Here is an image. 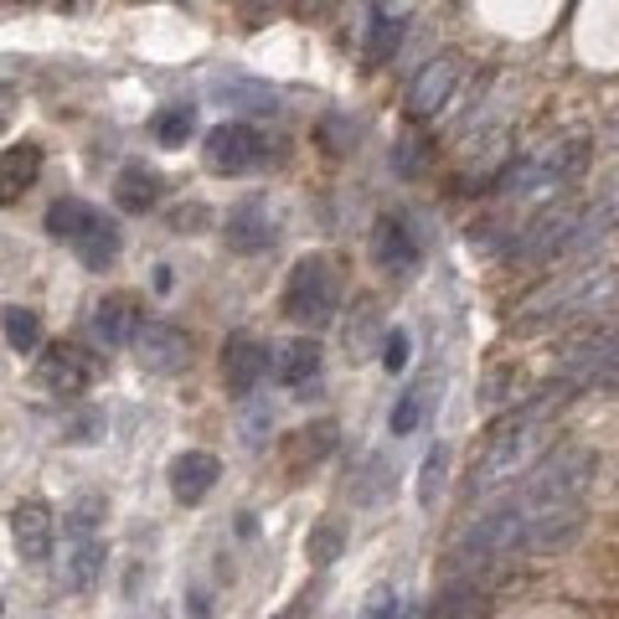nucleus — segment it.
<instances>
[{"instance_id":"obj_4","label":"nucleus","mask_w":619,"mask_h":619,"mask_svg":"<svg viewBox=\"0 0 619 619\" xmlns=\"http://www.w3.org/2000/svg\"><path fill=\"white\" fill-rule=\"evenodd\" d=\"M537 444V408L532 413H517L511 423H501V434L490 439L486 460H480V475H475V490H496L506 486L521 465H527V454Z\"/></svg>"},{"instance_id":"obj_14","label":"nucleus","mask_w":619,"mask_h":619,"mask_svg":"<svg viewBox=\"0 0 619 619\" xmlns=\"http://www.w3.org/2000/svg\"><path fill=\"white\" fill-rule=\"evenodd\" d=\"M11 537H16V553L26 557V563H47L52 537H57L47 501H21L16 511H11Z\"/></svg>"},{"instance_id":"obj_17","label":"nucleus","mask_w":619,"mask_h":619,"mask_svg":"<svg viewBox=\"0 0 619 619\" xmlns=\"http://www.w3.org/2000/svg\"><path fill=\"white\" fill-rule=\"evenodd\" d=\"M36 176H42V145H32V140L11 145V151L0 155V207L26 197L36 186Z\"/></svg>"},{"instance_id":"obj_20","label":"nucleus","mask_w":619,"mask_h":619,"mask_svg":"<svg viewBox=\"0 0 619 619\" xmlns=\"http://www.w3.org/2000/svg\"><path fill=\"white\" fill-rule=\"evenodd\" d=\"M161 191H166V181H161V170L151 166H124L119 170V181H114V201H119V212H134V218H145L155 201H161Z\"/></svg>"},{"instance_id":"obj_23","label":"nucleus","mask_w":619,"mask_h":619,"mask_svg":"<svg viewBox=\"0 0 619 619\" xmlns=\"http://www.w3.org/2000/svg\"><path fill=\"white\" fill-rule=\"evenodd\" d=\"M402 11H387V5H372V21H367V47H362V57H367V67H383L393 63V52H398L402 42Z\"/></svg>"},{"instance_id":"obj_35","label":"nucleus","mask_w":619,"mask_h":619,"mask_svg":"<svg viewBox=\"0 0 619 619\" xmlns=\"http://www.w3.org/2000/svg\"><path fill=\"white\" fill-rule=\"evenodd\" d=\"M279 619H295V615H279Z\"/></svg>"},{"instance_id":"obj_22","label":"nucleus","mask_w":619,"mask_h":619,"mask_svg":"<svg viewBox=\"0 0 619 619\" xmlns=\"http://www.w3.org/2000/svg\"><path fill=\"white\" fill-rule=\"evenodd\" d=\"M268 367L285 387H310L320 377V346L316 341H285L279 352L268 356Z\"/></svg>"},{"instance_id":"obj_33","label":"nucleus","mask_w":619,"mask_h":619,"mask_svg":"<svg viewBox=\"0 0 619 619\" xmlns=\"http://www.w3.org/2000/svg\"><path fill=\"white\" fill-rule=\"evenodd\" d=\"M197 222H207V207H201V201H191V207H176V212H170V228H176V233H197Z\"/></svg>"},{"instance_id":"obj_11","label":"nucleus","mask_w":619,"mask_h":619,"mask_svg":"<svg viewBox=\"0 0 619 619\" xmlns=\"http://www.w3.org/2000/svg\"><path fill=\"white\" fill-rule=\"evenodd\" d=\"M454 84H460V52H439V57L423 63V73L413 78V88H408V109L419 119L439 114V109L450 103Z\"/></svg>"},{"instance_id":"obj_7","label":"nucleus","mask_w":619,"mask_h":619,"mask_svg":"<svg viewBox=\"0 0 619 619\" xmlns=\"http://www.w3.org/2000/svg\"><path fill=\"white\" fill-rule=\"evenodd\" d=\"M573 228H578V207L557 201V207H548L532 228H521V237L511 243V258H517V264H548V258H557V253L573 243Z\"/></svg>"},{"instance_id":"obj_3","label":"nucleus","mask_w":619,"mask_h":619,"mask_svg":"<svg viewBox=\"0 0 619 619\" xmlns=\"http://www.w3.org/2000/svg\"><path fill=\"white\" fill-rule=\"evenodd\" d=\"M99 506L84 501L73 517H67V542H63V584L88 594V588L99 584L103 573V537H99V517H93Z\"/></svg>"},{"instance_id":"obj_9","label":"nucleus","mask_w":619,"mask_h":619,"mask_svg":"<svg viewBox=\"0 0 619 619\" xmlns=\"http://www.w3.org/2000/svg\"><path fill=\"white\" fill-rule=\"evenodd\" d=\"M93 377H99V367H93V356L84 346H63L57 341L36 362V383L47 387V393H57V398H84L88 387H93Z\"/></svg>"},{"instance_id":"obj_18","label":"nucleus","mask_w":619,"mask_h":619,"mask_svg":"<svg viewBox=\"0 0 619 619\" xmlns=\"http://www.w3.org/2000/svg\"><path fill=\"white\" fill-rule=\"evenodd\" d=\"M419 237H413V228L402 218H383L377 222V264L387 268V274H413L419 268Z\"/></svg>"},{"instance_id":"obj_30","label":"nucleus","mask_w":619,"mask_h":619,"mask_svg":"<svg viewBox=\"0 0 619 619\" xmlns=\"http://www.w3.org/2000/svg\"><path fill=\"white\" fill-rule=\"evenodd\" d=\"M419 413H423V387H413V393H402L398 408H393V434H413L419 429Z\"/></svg>"},{"instance_id":"obj_21","label":"nucleus","mask_w":619,"mask_h":619,"mask_svg":"<svg viewBox=\"0 0 619 619\" xmlns=\"http://www.w3.org/2000/svg\"><path fill=\"white\" fill-rule=\"evenodd\" d=\"M212 99H222L228 109H243V114H274L279 109V88L258 84V78H218Z\"/></svg>"},{"instance_id":"obj_26","label":"nucleus","mask_w":619,"mask_h":619,"mask_svg":"<svg viewBox=\"0 0 619 619\" xmlns=\"http://www.w3.org/2000/svg\"><path fill=\"white\" fill-rule=\"evenodd\" d=\"M88 218H93V207L78 197H63V201H52V212H47V233L52 237H63V243H73V237L88 228Z\"/></svg>"},{"instance_id":"obj_13","label":"nucleus","mask_w":619,"mask_h":619,"mask_svg":"<svg viewBox=\"0 0 619 619\" xmlns=\"http://www.w3.org/2000/svg\"><path fill=\"white\" fill-rule=\"evenodd\" d=\"M218 475H222L218 454H207V450H186V454L170 460V490H176V501L181 506L207 501V490L218 486Z\"/></svg>"},{"instance_id":"obj_27","label":"nucleus","mask_w":619,"mask_h":619,"mask_svg":"<svg viewBox=\"0 0 619 619\" xmlns=\"http://www.w3.org/2000/svg\"><path fill=\"white\" fill-rule=\"evenodd\" d=\"M331 450H335V423H310V429H300V434H295L289 460H295V465H305V460L316 465V460H325Z\"/></svg>"},{"instance_id":"obj_16","label":"nucleus","mask_w":619,"mask_h":619,"mask_svg":"<svg viewBox=\"0 0 619 619\" xmlns=\"http://www.w3.org/2000/svg\"><path fill=\"white\" fill-rule=\"evenodd\" d=\"M145 325V305L134 300V295H109V300H99V310H93V335H99L103 346H130L134 331Z\"/></svg>"},{"instance_id":"obj_28","label":"nucleus","mask_w":619,"mask_h":619,"mask_svg":"<svg viewBox=\"0 0 619 619\" xmlns=\"http://www.w3.org/2000/svg\"><path fill=\"white\" fill-rule=\"evenodd\" d=\"M444 475H450V450L434 444L429 460H423V469H419V506H434L439 496H444Z\"/></svg>"},{"instance_id":"obj_34","label":"nucleus","mask_w":619,"mask_h":619,"mask_svg":"<svg viewBox=\"0 0 619 619\" xmlns=\"http://www.w3.org/2000/svg\"><path fill=\"white\" fill-rule=\"evenodd\" d=\"M398 170L402 176H413V170H419V140H413V134L398 145Z\"/></svg>"},{"instance_id":"obj_32","label":"nucleus","mask_w":619,"mask_h":619,"mask_svg":"<svg viewBox=\"0 0 619 619\" xmlns=\"http://www.w3.org/2000/svg\"><path fill=\"white\" fill-rule=\"evenodd\" d=\"M402 615V604H398V594H393V588H372L367 594V604H362V615L356 619H398Z\"/></svg>"},{"instance_id":"obj_10","label":"nucleus","mask_w":619,"mask_h":619,"mask_svg":"<svg viewBox=\"0 0 619 619\" xmlns=\"http://www.w3.org/2000/svg\"><path fill=\"white\" fill-rule=\"evenodd\" d=\"M207 166L218 170V176H243V170L258 166V155H264V140L248 130V124H218V130L207 134Z\"/></svg>"},{"instance_id":"obj_5","label":"nucleus","mask_w":619,"mask_h":619,"mask_svg":"<svg viewBox=\"0 0 619 619\" xmlns=\"http://www.w3.org/2000/svg\"><path fill=\"white\" fill-rule=\"evenodd\" d=\"M557 387H615V325H594L563 352Z\"/></svg>"},{"instance_id":"obj_1","label":"nucleus","mask_w":619,"mask_h":619,"mask_svg":"<svg viewBox=\"0 0 619 619\" xmlns=\"http://www.w3.org/2000/svg\"><path fill=\"white\" fill-rule=\"evenodd\" d=\"M594 469H599V454L594 450H557L527 475L521 496H511L506 506L521 517V527L553 517V511H573V506L584 501V490L594 486Z\"/></svg>"},{"instance_id":"obj_29","label":"nucleus","mask_w":619,"mask_h":619,"mask_svg":"<svg viewBox=\"0 0 619 619\" xmlns=\"http://www.w3.org/2000/svg\"><path fill=\"white\" fill-rule=\"evenodd\" d=\"M341 548H346V542H341L335 527H316V532L305 537V557H310L316 568H331L335 557H341Z\"/></svg>"},{"instance_id":"obj_36","label":"nucleus","mask_w":619,"mask_h":619,"mask_svg":"<svg viewBox=\"0 0 619 619\" xmlns=\"http://www.w3.org/2000/svg\"><path fill=\"white\" fill-rule=\"evenodd\" d=\"M0 119H5V114H0Z\"/></svg>"},{"instance_id":"obj_25","label":"nucleus","mask_w":619,"mask_h":619,"mask_svg":"<svg viewBox=\"0 0 619 619\" xmlns=\"http://www.w3.org/2000/svg\"><path fill=\"white\" fill-rule=\"evenodd\" d=\"M0 325H5L11 352H36V346H42V320H36V310H26V305H5Z\"/></svg>"},{"instance_id":"obj_19","label":"nucleus","mask_w":619,"mask_h":619,"mask_svg":"<svg viewBox=\"0 0 619 619\" xmlns=\"http://www.w3.org/2000/svg\"><path fill=\"white\" fill-rule=\"evenodd\" d=\"M119 248H124V233H119V222L103 218V212H93L84 233L73 237V253L84 258V268H109L119 258Z\"/></svg>"},{"instance_id":"obj_2","label":"nucleus","mask_w":619,"mask_h":619,"mask_svg":"<svg viewBox=\"0 0 619 619\" xmlns=\"http://www.w3.org/2000/svg\"><path fill=\"white\" fill-rule=\"evenodd\" d=\"M285 316L295 325H325L335 316V274H331V258H300L289 268V285H285Z\"/></svg>"},{"instance_id":"obj_6","label":"nucleus","mask_w":619,"mask_h":619,"mask_svg":"<svg viewBox=\"0 0 619 619\" xmlns=\"http://www.w3.org/2000/svg\"><path fill=\"white\" fill-rule=\"evenodd\" d=\"M584 161H588L584 140H553L548 151L527 155L521 166L506 170L501 181H506V191H537V186H557V181H568V176H578Z\"/></svg>"},{"instance_id":"obj_8","label":"nucleus","mask_w":619,"mask_h":619,"mask_svg":"<svg viewBox=\"0 0 619 619\" xmlns=\"http://www.w3.org/2000/svg\"><path fill=\"white\" fill-rule=\"evenodd\" d=\"M134 356H140V367L145 372H161V377H170V372H181L186 362H191V335L181 331V325H170V320H145L140 331H134Z\"/></svg>"},{"instance_id":"obj_15","label":"nucleus","mask_w":619,"mask_h":619,"mask_svg":"<svg viewBox=\"0 0 619 619\" xmlns=\"http://www.w3.org/2000/svg\"><path fill=\"white\" fill-rule=\"evenodd\" d=\"M222 237H228V248L233 253H264L268 243H274V222H268V207L258 197L237 201L233 212H228V228H222Z\"/></svg>"},{"instance_id":"obj_31","label":"nucleus","mask_w":619,"mask_h":619,"mask_svg":"<svg viewBox=\"0 0 619 619\" xmlns=\"http://www.w3.org/2000/svg\"><path fill=\"white\" fill-rule=\"evenodd\" d=\"M408 346H413V341H408V331H402V325H393V331L383 335V367L393 372V377L408 367Z\"/></svg>"},{"instance_id":"obj_12","label":"nucleus","mask_w":619,"mask_h":619,"mask_svg":"<svg viewBox=\"0 0 619 619\" xmlns=\"http://www.w3.org/2000/svg\"><path fill=\"white\" fill-rule=\"evenodd\" d=\"M264 372H268V346H258L253 335H228V346H222V387L233 398H248Z\"/></svg>"},{"instance_id":"obj_24","label":"nucleus","mask_w":619,"mask_h":619,"mask_svg":"<svg viewBox=\"0 0 619 619\" xmlns=\"http://www.w3.org/2000/svg\"><path fill=\"white\" fill-rule=\"evenodd\" d=\"M191 130H197V109H191V103H170V109L155 114V140H161L166 151H181L186 140H191Z\"/></svg>"}]
</instances>
